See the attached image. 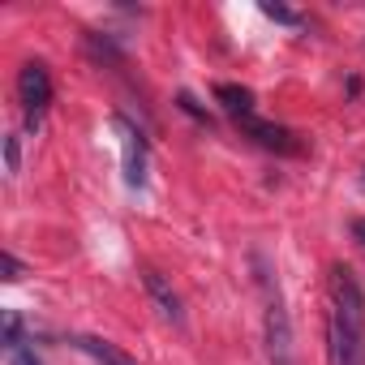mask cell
Segmentation results:
<instances>
[{
  "instance_id": "10",
  "label": "cell",
  "mask_w": 365,
  "mask_h": 365,
  "mask_svg": "<svg viewBox=\"0 0 365 365\" xmlns=\"http://www.w3.org/2000/svg\"><path fill=\"white\" fill-rule=\"evenodd\" d=\"M18 168H22V146H18V138L9 133V138H5V172L18 176Z\"/></svg>"
},
{
  "instance_id": "4",
  "label": "cell",
  "mask_w": 365,
  "mask_h": 365,
  "mask_svg": "<svg viewBox=\"0 0 365 365\" xmlns=\"http://www.w3.org/2000/svg\"><path fill=\"white\" fill-rule=\"evenodd\" d=\"M241 129H245L258 146H267V150H279V155H297V150H301L297 133H292V129H284V125H271V120L245 116V120H241Z\"/></svg>"
},
{
  "instance_id": "3",
  "label": "cell",
  "mask_w": 365,
  "mask_h": 365,
  "mask_svg": "<svg viewBox=\"0 0 365 365\" xmlns=\"http://www.w3.org/2000/svg\"><path fill=\"white\" fill-rule=\"evenodd\" d=\"M267 348L275 365H292V327H288V309L279 297L267 301Z\"/></svg>"
},
{
  "instance_id": "14",
  "label": "cell",
  "mask_w": 365,
  "mask_h": 365,
  "mask_svg": "<svg viewBox=\"0 0 365 365\" xmlns=\"http://www.w3.org/2000/svg\"><path fill=\"white\" fill-rule=\"evenodd\" d=\"M9 365H43V361L35 356V348H18V352L9 356Z\"/></svg>"
},
{
  "instance_id": "8",
  "label": "cell",
  "mask_w": 365,
  "mask_h": 365,
  "mask_svg": "<svg viewBox=\"0 0 365 365\" xmlns=\"http://www.w3.org/2000/svg\"><path fill=\"white\" fill-rule=\"evenodd\" d=\"M215 99H220L224 112H232L237 120L254 116V91H245V86H237V82H220V86H215Z\"/></svg>"
},
{
  "instance_id": "9",
  "label": "cell",
  "mask_w": 365,
  "mask_h": 365,
  "mask_svg": "<svg viewBox=\"0 0 365 365\" xmlns=\"http://www.w3.org/2000/svg\"><path fill=\"white\" fill-rule=\"evenodd\" d=\"M262 14H267L271 22H284V26H297V22H301V14H297V9L275 5V0H262Z\"/></svg>"
},
{
  "instance_id": "6",
  "label": "cell",
  "mask_w": 365,
  "mask_h": 365,
  "mask_svg": "<svg viewBox=\"0 0 365 365\" xmlns=\"http://www.w3.org/2000/svg\"><path fill=\"white\" fill-rule=\"evenodd\" d=\"M142 279H146V292H150V301L159 305V314H163L168 322H180V297L172 292V284H168L159 271H146Z\"/></svg>"
},
{
  "instance_id": "5",
  "label": "cell",
  "mask_w": 365,
  "mask_h": 365,
  "mask_svg": "<svg viewBox=\"0 0 365 365\" xmlns=\"http://www.w3.org/2000/svg\"><path fill=\"white\" fill-rule=\"evenodd\" d=\"M116 129H120V150H125V180L138 190L146 180V142L129 120H116Z\"/></svg>"
},
{
  "instance_id": "12",
  "label": "cell",
  "mask_w": 365,
  "mask_h": 365,
  "mask_svg": "<svg viewBox=\"0 0 365 365\" xmlns=\"http://www.w3.org/2000/svg\"><path fill=\"white\" fill-rule=\"evenodd\" d=\"M0 271H5V279H9V284H18V279L26 275V271H22V262H18L14 254H5V258H0Z\"/></svg>"
},
{
  "instance_id": "1",
  "label": "cell",
  "mask_w": 365,
  "mask_h": 365,
  "mask_svg": "<svg viewBox=\"0 0 365 365\" xmlns=\"http://www.w3.org/2000/svg\"><path fill=\"white\" fill-rule=\"evenodd\" d=\"M327 352H331V365H365V297L348 267L331 271Z\"/></svg>"
},
{
  "instance_id": "7",
  "label": "cell",
  "mask_w": 365,
  "mask_h": 365,
  "mask_svg": "<svg viewBox=\"0 0 365 365\" xmlns=\"http://www.w3.org/2000/svg\"><path fill=\"white\" fill-rule=\"evenodd\" d=\"M73 344H78V348H82L86 356H95L99 365H138V361H133L129 352H120L116 344H108V339H99V335H78Z\"/></svg>"
},
{
  "instance_id": "13",
  "label": "cell",
  "mask_w": 365,
  "mask_h": 365,
  "mask_svg": "<svg viewBox=\"0 0 365 365\" xmlns=\"http://www.w3.org/2000/svg\"><path fill=\"white\" fill-rule=\"evenodd\" d=\"M176 103H180V108H185V112H190V116H198V120H211V116H207V108H202V103H198V99H194V95H180V99H176Z\"/></svg>"
},
{
  "instance_id": "11",
  "label": "cell",
  "mask_w": 365,
  "mask_h": 365,
  "mask_svg": "<svg viewBox=\"0 0 365 365\" xmlns=\"http://www.w3.org/2000/svg\"><path fill=\"white\" fill-rule=\"evenodd\" d=\"M5 344H9L14 352H18V344H22V318H18L14 309L5 314Z\"/></svg>"
},
{
  "instance_id": "15",
  "label": "cell",
  "mask_w": 365,
  "mask_h": 365,
  "mask_svg": "<svg viewBox=\"0 0 365 365\" xmlns=\"http://www.w3.org/2000/svg\"><path fill=\"white\" fill-rule=\"evenodd\" d=\"M352 237H356V241H365V220H356V224H352Z\"/></svg>"
},
{
  "instance_id": "2",
  "label": "cell",
  "mask_w": 365,
  "mask_h": 365,
  "mask_svg": "<svg viewBox=\"0 0 365 365\" xmlns=\"http://www.w3.org/2000/svg\"><path fill=\"white\" fill-rule=\"evenodd\" d=\"M18 99H22V108H26L31 120L52 103V78H48V69L39 61L22 65V73H18Z\"/></svg>"
}]
</instances>
